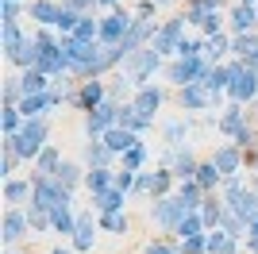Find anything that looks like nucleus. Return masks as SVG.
Returning a JSON list of instances; mask_svg holds the SVG:
<instances>
[]
</instances>
